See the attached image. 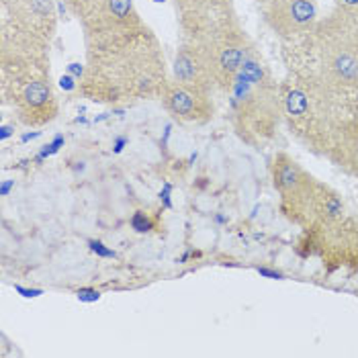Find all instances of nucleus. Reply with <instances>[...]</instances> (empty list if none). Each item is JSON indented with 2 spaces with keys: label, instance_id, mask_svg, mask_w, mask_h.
I'll use <instances>...</instances> for the list:
<instances>
[{
  "label": "nucleus",
  "instance_id": "nucleus-1",
  "mask_svg": "<svg viewBox=\"0 0 358 358\" xmlns=\"http://www.w3.org/2000/svg\"><path fill=\"white\" fill-rule=\"evenodd\" d=\"M170 74L164 50L152 29L123 43L86 52L78 90L96 105H129L160 99Z\"/></svg>",
  "mask_w": 358,
  "mask_h": 358
},
{
  "label": "nucleus",
  "instance_id": "nucleus-2",
  "mask_svg": "<svg viewBox=\"0 0 358 358\" xmlns=\"http://www.w3.org/2000/svg\"><path fill=\"white\" fill-rule=\"evenodd\" d=\"M282 121L311 152L358 172V109L326 88L287 74L280 84Z\"/></svg>",
  "mask_w": 358,
  "mask_h": 358
},
{
  "label": "nucleus",
  "instance_id": "nucleus-3",
  "mask_svg": "<svg viewBox=\"0 0 358 358\" xmlns=\"http://www.w3.org/2000/svg\"><path fill=\"white\" fill-rule=\"evenodd\" d=\"M225 94L229 121L238 138L254 148L275 138L282 121L280 84L275 83L262 55L256 52L250 57Z\"/></svg>",
  "mask_w": 358,
  "mask_h": 358
},
{
  "label": "nucleus",
  "instance_id": "nucleus-4",
  "mask_svg": "<svg viewBox=\"0 0 358 358\" xmlns=\"http://www.w3.org/2000/svg\"><path fill=\"white\" fill-rule=\"evenodd\" d=\"M273 182L280 194L282 209L295 221H336L342 215V203L328 187L317 185L289 154H276Z\"/></svg>",
  "mask_w": 358,
  "mask_h": 358
},
{
  "label": "nucleus",
  "instance_id": "nucleus-5",
  "mask_svg": "<svg viewBox=\"0 0 358 358\" xmlns=\"http://www.w3.org/2000/svg\"><path fill=\"white\" fill-rule=\"evenodd\" d=\"M80 23L86 52L103 50L148 31L134 0H64Z\"/></svg>",
  "mask_w": 358,
  "mask_h": 358
},
{
  "label": "nucleus",
  "instance_id": "nucleus-6",
  "mask_svg": "<svg viewBox=\"0 0 358 358\" xmlns=\"http://www.w3.org/2000/svg\"><path fill=\"white\" fill-rule=\"evenodd\" d=\"M2 103L10 107L25 127H43L59 113L50 72H33L13 78H0Z\"/></svg>",
  "mask_w": 358,
  "mask_h": 358
},
{
  "label": "nucleus",
  "instance_id": "nucleus-7",
  "mask_svg": "<svg viewBox=\"0 0 358 358\" xmlns=\"http://www.w3.org/2000/svg\"><path fill=\"white\" fill-rule=\"evenodd\" d=\"M55 27V0H2V33L52 48Z\"/></svg>",
  "mask_w": 358,
  "mask_h": 358
},
{
  "label": "nucleus",
  "instance_id": "nucleus-8",
  "mask_svg": "<svg viewBox=\"0 0 358 358\" xmlns=\"http://www.w3.org/2000/svg\"><path fill=\"white\" fill-rule=\"evenodd\" d=\"M182 41L203 43L238 25L234 0H174Z\"/></svg>",
  "mask_w": 358,
  "mask_h": 358
},
{
  "label": "nucleus",
  "instance_id": "nucleus-9",
  "mask_svg": "<svg viewBox=\"0 0 358 358\" xmlns=\"http://www.w3.org/2000/svg\"><path fill=\"white\" fill-rule=\"evenodd\" d=\"M201 45L209 55L215 86L221 92L229 90V86L234 84L244 64L258 52L254 41L250 39L248 33L240 23L221 31L220 35L211 37L209 41H203Z\"/></svg>",
  "mask_w": 358,
  "mask_h": 358
},
{
  "label": "nucleus",
  "instance_id": "nucleus-10",
  "mask_svg": "<svg viewBox=\"0 0 358 358\" xmlns=\"http://www.w3.org/2000/svg\"><path fill=\"white\" fill-rule=\"evenodd\" d=\"M262 19L282 41L299 39L320 23L315 0H268L262 4Z\"/></svg>",
  "mask_w": 358,
  "mask_h": 358
},
{
  "label": "nucleus",
  "instance_id": "nucleus-11",
  "mask_svg": "<svg viewBox=\"0 0 358 358\" xmlns=\"http://www.w3.org/2000/svg\"><path fill=\"white\" fill-rule=\"evenodd\" d=\"M213 94L201 92L189 88L185 84H178L176 80L168 78L164 84L162 92H160V101L166 113L180 121V123H207L213 117Z\"/></svg>",
  "mask_w": 358,
  "mask_h": 358
},
{
  "label": "nucleus",
  "instance_id": "nucleus-12",
  "mask_svg": "<svg viewBox=\"0 0 358 358\" xmlns=\"http://www.w3.org/2000/svg\"><path fill=\"white\" fill-rule=\"evenodd\" d=\"M170 78L207 94H213L217 90L209 55L201 43L193 41H180V48L174 55Z\"/></svg>",
  "mask_w": 358,
  "mask_h": 358
},
{
  "label": "nucleus",
  "instance_id": "nucleus-13",
  "mask_svg": "<svg viewBox=\"0 0 358 358\" xmlns=\"http://www.w3.org/2000/svg\"><path fill=\"white\" fill-rule=\"evenodd\" d=\"M334 13L342 15V17H358V0H336Z\"/></svg>",
  "mask_w": 358,
  "mask_h": 358
},
{
  "label": "nucleus",
  "instance_id": "nucleus-14",
  "mask_svg": "<svg viewBox=\"0 0 358 358\" xmlns=\"http://www.w3.org/2000/svg\"><path fill=\"white\" fill-rule=\"evenodd\" d=\"M131 227H134L138 234H145V231L152 229V220L148 217L145 211H136V213L131 215Z\"/></svg>",
  "mask_w": 358,
  "mask_h": 358
},
{
  "label": "nucleus",
  "instance_id": "nucleus-15",
  "mask_svg": "<svg viewBox=\"0 0 358 358\" xmlns=\"http://www.w3.org/2000/svg\"><path fill=\"white\" fill-rule=\"evenodd\" d=\"M76 295H78V299H80V301H84V303L99 301V297H101V295H99V291H94V289H80Z\"/></svg>",
  "mask_w": 358,
  "mask_h": 358
},
{
  "label": "nucleus",
  "instance_id": "nucleus-16",
  "mask_svg": "<svg viewBox=\"0 0 358 358\" xmlns=\"http://www.w3.org/2000/svg\"><path fill=\"white\" fill-rule=\"evenodd\" d=\"M88 244H90V250H92V252H96V254H101V256H115V252L109 248H105V244H103V242L90 240Z\"/></svg>",
  "mask_w": 358,
  "mask_h": 358
},
{
  "label": "nucleus",
  "instance_id": "nucleus-17",
  "mask_svg": "<svg viewBox=\"0 0 358 358\" xmlns=\"http://www.w3.org/2000/svg\"><path fill=\"white\" fill-rule=\"evenodd\" d=\"M344 19L348 21V27H350V35H352V41H355V48H357V54H358V17H352V19L344 17Z\"/></svg>",
  "mask_w": 358,
  "mask_h": 358
},
{
  "label": "nucleus",
  "instance_id": "nucleus-18",
  "mask_svg": "<svg viewBox=\"0 0 358 358\" xmlns=\"http://www.w3.org/2000/svg\"><path fill=\"white\" fill-rule=\"evenodd\" d=\"M17 291L25 293V297H37V295H41V291H27V289H21V287H17Z\"/></svg>",
  "mask_w": 358,
  "mask_h": 358
},
{
  "label": "nucleus",
  "instance_id": "nucleus-19",
  "mask_svg": "<svg viewBox=\"0 0 358 358\" xmlns=\"http://www.w3.org/2000/svg\"><path fill=\"white\" fill-rule=\"evenodd\" d=\"M264 2H268V0H258V4H260V6H262Z\"/></svg>",
  "mask_w": 358,
  "mask_h": 358
}]
</instances>
